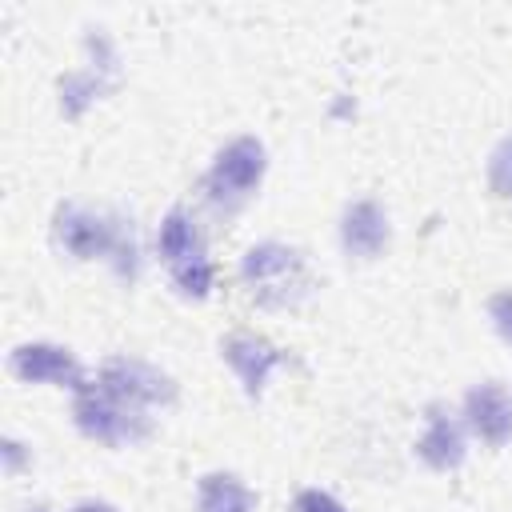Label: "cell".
I'll return each instance as SVG.
<instances>
[{
  "label": "cell",
  "mask_w": 512,
  "mask_h": 512,
  "mask_svg": "<svg viewBox=\"0 0 512 512\" xmlns=\"http://www.w3.org/2000/svg\"><path fill=\"white\" fill-rule=\"evenodd\" d=\"M260 176H264V148H260V140H252V136H240V140H232L220 156H216V164H212V172H208V180H204V188H208V204L216 208V212H236L256 188H260Z\"/></svg>",
  "instance_id": "6da1fadb"
},
{
  "label": "cell",
  "mask_w": 512,
  "mask_h": 512,
  "mask_svg": "<svg viewBox=\"0 0 512 512\" xmlns=\"http://www.w3.org/2000/svg\"><path fill=\"white\" fill-rule=\"evenodd\" d=\"M160 256L168 264V276L176 280L180 292L204 296L212 284V264L204 256V240L196 232V220L184 208H172L160 224Z\"/></svg>",
  "instance_id": "7a4b0ae2"
},
{
  "label": "cell",
  "mask_w": 512,
  "mask_h": 512,
  "mask_svg": "<svg viewBox=\"0 0 512 512\" xmlns=\"http://www.w3.org/2000/svg\"><path fill=\"white\" fill-rule=\"evenodd\" d=\"M56 240H60V248H68V252L80 256V260L104 256V260H116V264H120L124 248L136 252V248H132V236H128L116 220H108V216H100V212H88V208H76V204L60 208ZM120 272H124V264H120Z\"/></svg>",
  "instance_id": "3957f363"
},
{
  "label": "cell",
  "mask_w": 512,
  "mask_h": 512,
  "mask_svg": "<svg viewBox=\"0 0 512 512\" xmlns=\"http://www.w3.org/2000/svg\"><path fill=\"white\" fill-rule=\"evenodd\" d=\"M76 424L92 440H104V444H132V440L148 436V420L140 416V408L112 396L100 384H92L88 392L76 396Z\"/></svg>",
  "instance_id": "277c9868"
},
{
  "label": "cell",
  "mask_w": 512,
  "mask_h": 512,
  "mask_svg": "<svg viewBox=\"0 0 512 512\" xmlns=\"http://www.w3.org/2000/svg\"><path fill=\"white\" fill-rule=\"evenodd\" d=\"M244 280H248L252 296H260L264 304H288V300H296V288H304L300 256L272 240L256 244L244 256Z\"/></svg>",
  "instance_id": "5b68a950"
},
{
  "label": "cell",
  "mask_w": 512,
  "mask_h": 512,
  "mask_svg": "<svg viewBox=\"0 0 512 512\" xmlns=\"http://www.w3.org/2000/svg\"><path fill=\"white\" fill-rule=\"evenodd\" d=\"M100 388H108L112 396L136 404V408H152V404H168L172 400V380L140 360H108L100 372Z\"/></svg>",
  "instance_id": "8992f818"
},
{
  "label": "cell",
  "mask_w": 512,
  "mask_h": 512,
  "mask_svg": "<svg viewBox=\"0 0 512 512\" xmlns=\"http://www.w3.org/2000/svg\"><path fill=\"white\" fill-rule=\"evenodd\" d=\"M8 368L20 376V380H32V384H68V388H80V364L68 348H56V344H20L12 356H8Z\"/></svg>",
  "instance_id": "52a82bcc"
},
{
  "label": "cell",
  "mask_w": 512,
  "mask_h": 512,
  "mask_svg": "<svg viewBox=\"0 0 512 512\" xmlns=\"http://www.w3.org/2000/svg\"><path fill=\"white\" fill-rule=\"evenodd\" d=\"M464 416L476 436H484L488 444H504L512 436V392L500 384H480L468 392Z\"/></svg>",
  "instance_id": "ba28073f"
},
{
  "label": "cell",
  "mask_w": 512,
  "mask_h": 512,
  "mask_svg": "<svg viewBox=\"0 0 512 512\" xmlns=\"http://www.w3.org/2000/svg\"><path fill=\"white\" fill-rule=\"evenodd\" d=\"M340 240H344V252H348V256L372 260V256L388 244V216H384L372 200H360V204L348 208L344 228H340Z\"/></svg>",
  "instance_id": "9c48e42d"
},
{
  "label": "cell",
  "mask_w": 512,
  "mask_h": 512,
  "mask_svg": "<svg viewBox=\"0 0 512 512\" xmlns=\"http://www.w3.org/2000/svg\"><path fill=\"white\" fill-rule=\"evenodd\" d=\"M224 360L240 372V380H244L248 392H260L264 380H268V372L280 364V356L264 340H256V336H228L224 340Z\"/></svg>",
  "instance_id": "30bf717a"
},
{
  "label": "cell",
  "mask_w": 512,
  "mask_h": 512,
  "mask_svg": "<svg viewBox=\"0 0 512 512\" xmlns=\"http://www.w3.org/2000/svg\"><path fill=\"white\" fill-rule=\"evenodd\" d=\"M416 448H420V456H424L432 468H456L460 456H464L460 424H456V420H444V416H432V420H428V432H424V440H420Z\"/></svg>",
  "instance_id": "8fae6325"
},
{
  "label": "cell",
  "mask_w": 512,
  "mask_h": 512,
  "mask_svg": "<svg viewBox=\"0 0 512 512\" xmlns=\"http://www.w3.org/2000/svg\"><path fill=\"white\" fill-rule=\"evenodd\" d=\"M256 496L236 476H204L200 480V512H252Z\"/></svg>",
  "instance_id": "7c38bea8"
},
{
  "label": "cell",
  "mask_w": 512,
  "mask_h": 512,
  "mask_svg": "<svg viewBox=\"0 0 512 512\" xmlns=\"http://www.w3.org/2000/svg\"><path fill=\"white\" fill-rule=\"evenodd\" d=\"M488 184L496 196H512V136H504L488 156Z\"/></svg>",
  "instance_id": "4fadbf2b"
},
{
  "label": "cell",
  "mask_w": 512,
  "mask_h": 512,
  "mask_svg": "<svg viewBox=\"0 0 512 512\" xmlns=\"http://www.w3.org/2000/svg\"><path fill=\"white\" fill-rule=\"evenodd\" d=\"M488 312H492V324H496V332L512 344V292H496L492 300H488Z\"/></svg>",
  "instance_id": "5bb4252c"
},
{
  "label": "cell",
  "mask_w": 512,
  "mask_h": 512,
  "mask_svg": "<svg viewBox=\"0 0 512 512\" xmlns=\"http://www.w3.org/2000/svg\"><path fill=\"white\" fill-rule=\"evenodd\" d=\"M296 512H344L328 492H320V488H304L300 496H296Z\"/></svg>",
  "instance_id": "9a60e30c"
},
{
  "label": "cell",
  "mask_w": 512,
  "mask_h": 512,
  "mask_svg": "<svg viewBox=\"0 0 512 512\" xmlns=\"http://www.w3.org/2000/svg\"><path fill=\"white\" fill-rule=\"evenodd\" d=\"M72 512H116L112 504H104V500H84V504H76Z\"/></svg>",
  "instance_id": "2e32d148"
},
{
  "label": "cell",
  "mask_w": 512,
  "mask_h": 512,
  "mask_svg": "<svg viewBox=\"0 0 512 512\" xmlns=\"http://www.w3.org/2000/svg\"><path fill=\"white\" fill-rule=\"evenodd\" d=\"M28 512H48V508H40V504H36V508H28Z\"/></svg>",
  "instance_id": "e0dca14e"
}]
</instances>
